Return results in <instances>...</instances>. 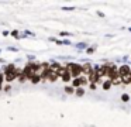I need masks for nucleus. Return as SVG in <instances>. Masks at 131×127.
Returning <instances> with one entry per match:
<instances>
[{
	"label": "nucleus",
	"mask_w": 131,
	"mask_h": 127,
	"mask_svg": "<svg viewBox=\"0 0 131 127\" xmlns=\"http://www.w3.org/2000/svg\"><path fill=\"white\" fill-rule=\"evenodd\" d=\"M66 69L69 71L72 78H79V76H82V65H79V64L71 62V64L66 65Z\"/></svg>",
	"instance_id": "nucleus-1"
},
{
	"label": "nucleus",
	"mask_w": 131,
	"mask_h": 127,
	"mask_svg": "<svg viewBox=\"0 0 131 127\" xmlns=\"http://www.w3.org/2000/svg\"><path fill=\"white\" fill-rule=\"evenodd\" d=\"M131 73V66L128 64H123L118 66V75L124 76V75H130Z\"/></svg>",
	"instance_id": "nucleus-2"
},
{
	"label": "nucleus",
	"mask_w": 131,
	"mask_h": 127,
	"mask_svg": "<svg viewBox=\"0 0 131 127\" xmlns=\"http://www.w3.org/2000/svg\"><path fill=\"white\" fill-rule=\"evenodd\" d=\"M92 72H93V66H92L90 64L82 65V73H83V76H89Z\"/></svg>",
	"instance_id": "nucleus-3"
},
{
	"label": "nucleus",
	"mask_w": 131,
	"mask_h": 127,
	"mask_svg": "<svg viewBox=\"0 0 131 127\" xmlns=\"http://www.w3.org/2000/svg\"><path fill=\"white\" fill-rule=\"evenodd\" d=\"M18 73H20V71H18V69H16L14 72H7V73H6V79L10 82V81H13V79H16V78H17V76H18Z\"/></svg>",
	"instance_id": "nucleus-4"
},
{
	"label": "nucleus",
	"mask_w": 131,
	"mask_h": 127,
	"mask_svg": "<svg viewBox=\"0 0 131 127\" xmlns=\"http://www.w3.org/2000/svg\"><path fill=\"white\" fill-rule=\"evenodd\" d=\"M59 78H61V79H62V81H63V82H69V81H71V79H72V75H71V73H69V71H68V69H66V71H65V72H63V73H62V75H61V76H59Z\"/></svg>",
	"instance_id": "nucleus-5"
},
{
	"label": "nucleus",
	"mask_w": 131,
	"mask_h": 127,
	"mask_svg": "<svg viewBox=\"0 0 131 127\" xmlns=\"http://www.w3.org/2000/svg\"><path fill=\"white\" fill-rule=\"evenodd\" d=\"M110 82H111V85H120L121 83V76H120L118 73H116V75L110 79Z\"/></svg>",
	"instance_id": "nucleus-6"
},
{
	"label": "nucleus",
	"mask_w": 131,
	"mask_h": 127,
	"mask_svg": "<svg viewBox=\"0 0 131 127\" xmlns=\"http://www.w3.org/2000/svg\"><path fill=\"white\" fill-rule=\"evenodd\" d=\"M121 83L123 85H130L131 83V73H130V75L121 76Z\"/></svg>",
	"instance_id": "nucleus-7"
},
{
	"label": "nucleus",
	"mask_w": 131,
	"mask_h": 127,
	"mask_svg": "<svg viewBox=\"0 0 131 127\" xmlns=\"http://www.w3.org/2000/svg\"><path fill=\"white\" fill-rule=\"evenodd\" d=\"M72 85H73V89L75 87H82V81H80V78H75L73 81H72Z\"/></svg>",
	"instance_id": "nucleus-8"
},
{
	"label": "nucleus",
	"mask_w": 131,
	"mask_h": 127,
	"mask_svg": "<svg viewBox=\"0 0 131 127\" xmlns=\"http://www.w3.org/2000/svg\"><path fill=\"white\" fill-rule=\"evenodd\" d=\"M58 78H59V76H58V75H57V73H55V72H51V71H49V72H48V79H49V81H51V82H55V81H57Z\"/></svg>",
	"instance_id": "nucleus-9"
},
{
	"label": "nucleus",
	"mask_w": 131,
	"mask_h": 127,
	"mask_svg": "<svg viewBox=\"0 0 131 127\" xmlns=\"http://www.w3.org/2000/svg\"><path fill=\"white\" fill-rule=\"evenodd\" d=\"M30 79H31V82H32V83H38V82L41 81V76H40V75H37V73H35V75L30 76Z\"/></svg>",
	"instance_id": "nucleus-10"
},
{
	"label": "nucleus",
	"mask_w": 131,
	"mask_h": 127,
	"mask_svg": "<svg viewBox=\"0 0 131 127\" xmlns=\"http://www.w3.org/2000/svg\"><path fill=\"white\" fill-rule=\"evenodd\" d=\"M120 99H121L123 103H128V102H130V95H128V93H123Z\"/></svg>",
	"instance_id": "nucleus-11"
},
{
	"label": "nucleus",
	"mask_w": 131,
	"mask_h": 127,
	"mask_svg": "<svg viewBox=\"0 0 131 127\" xmlns=\"http://www.w3.org/2000/svg\"><path fill=\"white\" fill-rule=\"evenodd\" d=\"M102 85H103V89H104V90H108V89H110L111 86H113V85H111V82L108 81V79H107V81H104V82H103Z\"/></svg>",
	"instance_id": "nucleus-12"
},
{
	"label": "nucleus",
	"mask_w": 131,
	"mask_h": 127,
	"mask_svg": "<svg viewBox=\"0 0 131 127\" xmlns=\"http://www.w3.org/2000/svg\"><path fill=\"white\" fill-rule=\"evenodd\" d=\"M75 93H76V96H83L85 95V89L83 87H78V89H75Z\"/></svg>",
	"instance_id": "nucleus-13"
},
{
	"label": "nucleus",
	"mask_w": 131,
	"mask_h": 127,
	"mask_svg": "<svg viewBox=\"0 0 131 127\" xmlns=\"http://www.w3.org/2000/svg\"><path fill=\"white\" fill-rule=\"evenodd\" d=\"M65 92H66V93H69V95H72V93H75V89H73V86H66V87H65Z\"/></svg>",
	"instance_id": "nucleus-14"
},
{
	"label": "nucleus",
	"mask_w": 131,
	"mask_h": 127,
	"mask_svg": "<svg viewBox=\"0 0 131 127\" xmlns=\"http://www.w3.org/2000/svg\"><path fill=\"white\" fill-rule=\"evenodd\" d=\"M76 47L80 48V50H83V48H86V50H88V44H85V42H80V44H78Z\"/></svg>",
	"instance_id": "nucleus-15"
},
{
	"label": "nucleus",
	"mask_w": 131,
	"mask_h": 127,
	"mask_svg": "<svg viewBox=\"0 0 131 127\" xmlns=\"http://www.w3.org/2000/svg\"><path fill=\"white\" fill-rule=\"evenodd\" d=\"M18 78H20V81H21V82H24V81H26V79H28V76H27L26 73L23 72V73H21L20 76H18Z\"/></svg>",
	"instance_id": "nucleus-16"
},
{
	"label": "nucleus",
	"mask_w": 131,
	"mask_h": 127,
	"mask_svg": "<svg viewBox=\"0 0 131 127\" xmlns=\"http://www.w3.org/2000/svg\"><path fill=\"white\" fill-rule=\"evenodd\" d=\"M14 71H16V68L10 65V66H9V68H7V69H6V73H7V72H14Z\"/></svg>",
	"instance_id": "nucleus-17"
},
{
	"label": "nucleus",
	"mask_w": 131,
	"mask_h": 127,
	"mask_svg": "<svg viewBox=\"0 0 131 127\" xmlns=\"http://www.w3.org/2000/svg\"><path fill=\"white\" fill-rule=\"evenodd\" d=\"M94 50H96V47H90V48H88L86 51H88V54H93Z\"/></svg>",
	"instance_id": "nucleus-18"
},
{
	"label": "nucleus",
	"mask_w": 131,
	"mask_h": 127,
	"mask_svg": "<svg viewBox=\"0 0 131 127\" xmlns=\"http://www.w3.org/2000/svg\"><path fill=\"white\" fill-rule=\"evenodd\" d=\"M96 87H97L96 83H90V89H92V90H96Z\"/></svg>",
	"instance_id": "nucleus-19"
},
{
	"label": "nucleus",
	"mask_w": 131,
	"mask_h": 127,
	"mask_svg": "<svg viewBox=\"0 0 131 127\" xmlns=\"http://www.w3.org/2000/svg\"><path fill=\"white\" fill-rule=\"evenodd\" d=\"M2 81H3V76L0 75V83H2Z\"/></svg>",
	"instance_id": "nucleus-20"
},
{
	"label": "nucleus",
	"mask_w": 131,
	"mask_h": 127,
	"mask_svg": "<svg viewBox=\"0 0 131 127\" xmlns=\"http://www.w3.org/2000/svg\"><path fill=\"white\" fill-rule=\"evenodd\" d=\"M128 31H130V33H131V27H130V28H128Z\"/></svg>",
	"instance_id": "nucleus-21"
}]
</instances>
